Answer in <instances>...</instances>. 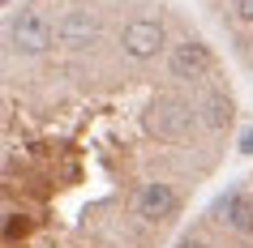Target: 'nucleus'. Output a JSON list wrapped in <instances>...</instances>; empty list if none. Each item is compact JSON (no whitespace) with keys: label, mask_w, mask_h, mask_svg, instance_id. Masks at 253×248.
Segmentation results:
<instances>
[{"label":"nucleus","mask_w":253,"mask_h":248,"mask_svg":"<svg viewBox=\"0 0 253 248\" xmlns=\"http://www.w3.org/2000/svg\"><path fill=\"white\" fill-rule=\"evenodd\" d=\"M176 248H206V244H202V240H180Z\"/></svg>","instance_id":"nucleus-11"},{"label":"nucleus","mask_w":253,"mask_h":248,"mask_svg":"<svg viewBox=\"0 0 253 248\" xmlns=\"http://www.w3.org/2000/svg\"><path fill=\"white\" fill-rule=\"evenodd\" d=\"M219 222L236 227V231H253V197L245 193H232L219 201Z\"/></svg>","instance_id":"nucleus-7"},{"label":"nucleus","mask_w":253,"mask_h":248,"mask_svg":"<svg viewBox=\"0 0 253 248\" xmlns=\"http://www.w3.org/2000/svg\"><path fill=\"white\" fill-rule=\"evenodd\" d=\"M202 120H206L211 129H219V124H227V120H232V103H227L223 94H211V99L202 103Z\"/></svg>","instance_id":"nucleus-8"},{"label":"nucleus","mask_w":253,"mask_h":248,"mask_svg":"<svg viewBox=\"0 0 253 248\" xmlns=\"http://www.w3.org/2000/svg\"><path fill=\"white\" fill-rule=\"evenodd\" d=\"M176 210V188L172 184H163V180H150L146 188H142V197H137V214L146 222H159V218H168Z\"/></svg>","instance_id":"nucleus-6"},{"label":"nucleus","mask_w":253,"mask_h":248,"mask_svg":"<svg viewBox=\"0 0 253 248\" xmlns=\"http://www.w3.org/2000/svg\"><path fill=\"white\" fill-rule=\"evenodd\" d=\"M56 39L65 47H90L99 39V22H94L90 9H69L60 22H56Z\"/></svg>","instance_id":"nucleus-5"},{"label":"nucleus","mask_w":253,"mask_h":248,"mask_svg":"<svg viewBox=\"0 0 253 248\" xmlns=\"http://www.w3.org/2000/svg\"><path fill=\"white\" fill-rule=\"evenodd\" d=\"M168 69H172V77L180 81H198L211 73V52H206V43L198 39H185L172 47V60H168Z\"/></svg>","instance_id":"nucleus-4"},{"label":"nucleus","mask_w":253,"mask_h":248,"mask_svg":"<svg viewBox=\"0 0 253 248\" xmlns=\"http://www.w3.org/2000/svg\"><path fill=\"white\" fill-rule=\"evenodd\" d=\"M193 120H198V107L193 103L172 99V94H159V99L150 103V111H146V129L155 133V137L176 142V137H185V133L193 129Z\"/></svg>","instance_id":"nucleus-2"},{"label":"nucleus","mask_w":253,"mask_h":248,"mask_svg":"<svg viewBox=\"0 0 253 248\" xmlns=\"http://www.w3.org/2000/svg\"><path fill=\"white\" fill-rule=\"evenodd\" d=\"M163 43H168V35L150 17H137V22H129V26L120 30V52L133 56V60H155L163 52Z\"/></svg>","instance_id":"nucleus-3"},{"label":"nucleus","mask_w":253,"mask_h":248,"mask_svg":"<svg viewBox=\"0 0 253 248\" xmlns=\"http://www.w3.org/2000/svg\"><path fill=\"white\" fill-rule=\"evenodd\" d=\"M236 13L240 22H253V0H236Z\"/></svg>","instance_id":"nucleus-9"},{"label":"nucleus","mask_w":253,"mask_h":248,"mask_svg":"<svg viewBox=\"0 0 253 248\" xmlns=\"http://www.w3.org/2000/svg\"><path fill=\"white\" fill-rule=\"evenodd\" d=\"M240 154H253V129L245 133V137H240Z\"/></svg>","instance_id":"nucleus-10"},{"label":"nucleus","mask_w":253,"mask_h":248,"mask_svg":"<svg viewBox=\"0 0 253 248\" xmlns=\"http://www.w3.org/2000/svg\"><path fill=\"white\" fill-rule=\"evenodd\" d=\"M52 39H56V26L47 22V13L43 9H22V13L9 22V47L13 52H22V56H39V52H47L52 47Z\"/></svg>","instance_id":"nucleus-1"}]
</instances>
